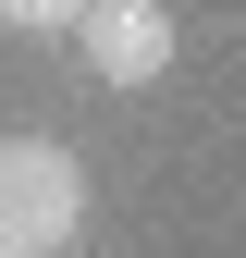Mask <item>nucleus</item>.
<instances>
[{
  "label": "nucleus",
  "mask_w": 246,
  "mask_h": 258,
  "mask_svg": "<svg viewBox=\"0 0 246 258\" xmlns=\"http://www.w3.org/2000/svg\"><path fill=\"white\" fill-rule=\"evenodd\" d=\"M86 234V160L61 136H0V258H61Z\"/></svg>",
  "instance_id": "1"
},
{
  "label": "nucleus",
  "mask_w": 246,
  "mask_h": 258,
  "mask_svg": "<svg viewBox=\"0 0 246 258\" xmlns=\"http://www.w3.org/2000/svg\"><path fill=\"white\" fill-rule=\"evenodd\" d=\"M74 49H86L99 86H160L172 74V13H160V0H86V13H74Z\"/></svg>",
  "instance_id": "2"
},
{
  "label": "nucleus",
  "mask_w": 246,
  "mask_h": 258,
  "mask_svg": "<svg viewBox=\"0 0 246 258\" xmlns=\"http://www.w3.org/2000/svg\"><path fill=\"white\" fill-rule=\"evenodd\" d=\"M86 0H0V25H25V37H49V25H74Z\"/></svg>",
  "instance_id": "3"
}]
</instances>
